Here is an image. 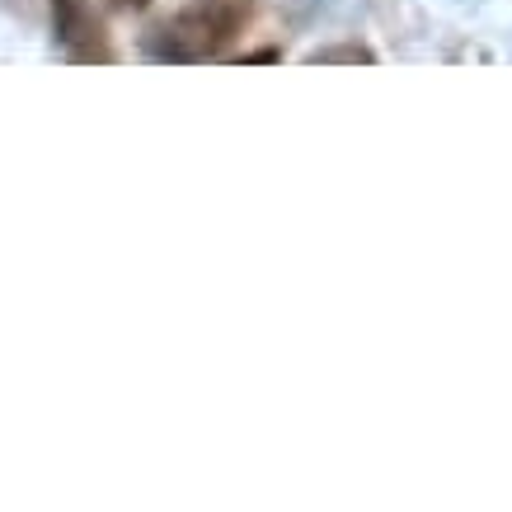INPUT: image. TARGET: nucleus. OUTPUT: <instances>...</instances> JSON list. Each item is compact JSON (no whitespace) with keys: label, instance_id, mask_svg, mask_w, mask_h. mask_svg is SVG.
<instances>
[{"label":"nucleus","instance_id":"obj_2","mask_svg":"<svg viewBox=\"0 0 512 512\" xmlns=\"http://www.w3.org/2000/svg\"><path fill=\"white\" fill-rule=\"evenodd\" d=\"M52 19H57V38L76 62H109V38L90 0H52Z\"/></svg>","mask_w":512,"mask_h":512},{"label":"nucleus","instance_id":"obj_1","mask_svg":"<svg viewBox=\"0 0 512 512\" xmlns=\"http://www.w3.org/2000/svg\"><path fill=\"white\" fill-rule=\"evenodd\" d=\"M245 19V0H198V5L165 19L146 47H151L156 62H212L226 52V43L240 33Z\"/></svg>","mask_w":512,"mask_h":512},{"label":"nucleus","instance_id":"obj_3","mask_svg":"<svg viewBox=\"0 0 512 512\" xmlns=\"http://www.w3.org/2000/svg\"><path fill=\"white\" fill-rule=\"evenodd\" d=\"M315 62H372V52H362V47H329V52H315Z\"/></svg>","mask_w":512,"mask_h":512},{"label":"nucleus","instance_id":"obj_4","mask_svg":"<svg viewBox=\"0 0 512 512\" xmlns=\"http://www.w3.org/2000/svg\"><path fill=\"white\" fill-rule=\"evenodd\" d=\"M113 5H132V10H141V5H151V0H113Z\"/></svg>","mask_w":512,"mask_h":512}]
</instances>
